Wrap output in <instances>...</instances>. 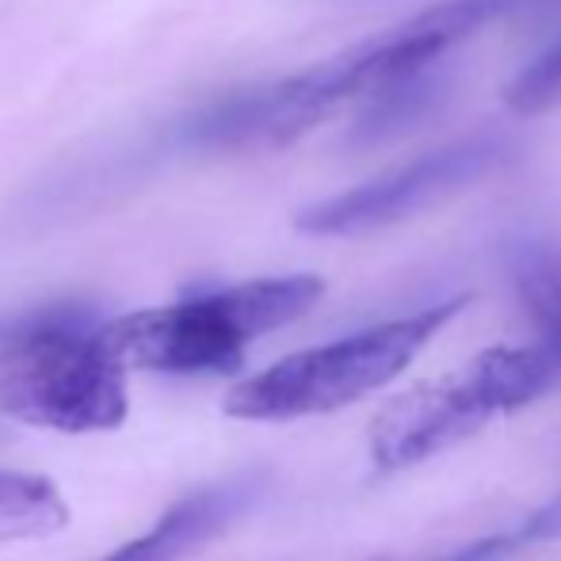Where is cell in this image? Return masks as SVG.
Wrapping results in <instances>:
<instances>
[{"label":"cell","mask_w":561,"mask_h":561,"mask_svg":"<svg viewBox=\"0 0 561 561\" xmlns=\"http://www.w3.org/2000/svg\"><path fill=\"white\" fill-rule=\"evenodd\" d=\"M524 0H439L428 12L347 46L318 66L283 81L233 92L192 123L195 146L275 149L310 134L344 107L378 100L393 84L439 69V61L501 15H516Z\"/></svg>","instance_id":"6da1fadb"},{"label":"cell","mask_w":561,"mask_h":561,"mask_svg":"<svg viewBox=\"0 0 561 561\" xmlns=\"http://www.w3.org/2000/svg\"><path fill=\"white\" fill-rule=\"evenodd\" d=\"M321 295H325L321 275H267L153 310H134L104 325V336L130 370H161V375L233 370L241 367L244 347L310 313Z\"/></svg>","instance_id":"7a4b0ae2"},{"label":"cell","mask_w":561,"mask_h":561,"mask_svg":"<svg viewBox=\"0 0 561 561\" xmlns=\"http://www.w3.org/2000/svg\"><path fill=\"white\" fill-rule=\"evenodd\" d=\"M466 306L470 295H458L409 318H393L363 333L340 336L333 344L295 352L237 382L222 398V409L237 421H295V416H321L355 405L398 378Z\"/></svg>","instance_id":"3957f363"},{"label":"cell","mask_w":561,"mask_h":561,"mask_svg":"<svg viewBox=\"0 0 561 561\" xmlns=\"http://www.w3.org/2000/svg\"><path fill=\"white\" fill-rule=\"evenodd\" d=\"M558 370L535 344L485 347L436 382L398 393L370 421L375 470L393 473L462 444L501 413L527 405L558 382Z\"/></svg>","instance_id":"277c9868"},{"label":"cell","mask_w":561,"mask_h":561,"mask_svg":"<svg viewBox=\"0 0 561 561\" xmlns=\"http://www.w3.org/2000/svg\"><path fill=\"white\" fill-rule=\"evenodd\" d=\"M126 370L104 329H23L0 344V413L66 436L112 432L130 413Z\"/></svg>","instance_id":"5b68a950"},{"label":"cell","mask_w":561,"mask_h":561,"mask_svg":"<svg viewBox=\"0 0 561 561\" xmlns=\"http://www.w3.org/2000/svg\"><path fill=\"white\" fill-rule=\"evenodd\" d=\"M516 157V146L501 134H473V138L450 141L409 164L382 172L367 184L340 192L325 203H313L295 218L302 233L313 237H359L370 229L398 226L421 210L436 207L450 195L466 192L489 172L504 169Z\"/></svg>","instance_id":"8992f818"},{"label":"cell","mask_w":561,"mask_h":561,"mask_svg":"<svg viewBox=\"0 0 561 561\" xmlns=\"http://www.w3.org/2000/svg\"><path fill=\"white\" fill-rule=\"evenodd\" d=\"M244 504V485H218L169 508L146 535L123 542L104 561H180Z\"/></svg>","instance_id":"52a82bcc"},{"label":"cell","mask_w":561,"mask_h":561,"mask_svg":"<svg viewBox=\"0 0 561 561\" xmlns=\"http://www.w3.org/2000/svg\"><path fill=\"white\" fill-rule=\"evenodd\" d=\"M69 524V501L43 473L0 470V542L46 539Z\"/></svg>","instance_id":"ba28073f"},{"label":"cell","mask_w":561,"mask_h":561,"mask_svg":"<svg viewBox=\"0 0 561 561\" xmlns=\"http://www.w3.org/2000/svg\"><path fill=\"white\" fill-rule=\"evenodd\" d=\"M519 295L535 321L531 344L561 375V252H542V256H531V264H524Z\"/></svg>","instance_id":"9c48e42d"},{"label":"cell","mask_w":561,"mask_h":561,"mask_svg":"<svg viewBox=\"0 0 561 561\" xmlns=\"http://www.w3.org/2000/svg\"><path fill=\"white\" fill-rule=\"evenodd\" d=\"M504 104L524 118L561 107V38L512 77L504 89Z\"/></svg>","instance_id":"30bf717a"},{"label":"cell","mask_w":561,"mask_h":561,"mask_svg":"<svg viewBox=\"0 0 561 561\" xmlns=\"http://www.w3.org/2000/svg\"><path fill=\"white\" fill-rule=\"evenodd\" d=\"M516 550H524L519 547V535L504 531V535H485V539L470 542V547L455 550V554H447V558H436V561H504L516 554Z\"/></svg>","instance_id":"8fae6325"},{"label":"cell","mask_w":561,"mask_h":561,"mask_svg":"<svg viewBox=\"0 0 561 561\" xmlns=\"http://www.w3.org/2000/svg\"><path fill=\"white\" fill-rule=\"evenodd\" d=\"M527 531L535 535V542L554 539V535H561V496H558V501H550L547 508H539L531 519H527Z\"/></svg>","instance_id":"7c38bea8"}]
</instances>
